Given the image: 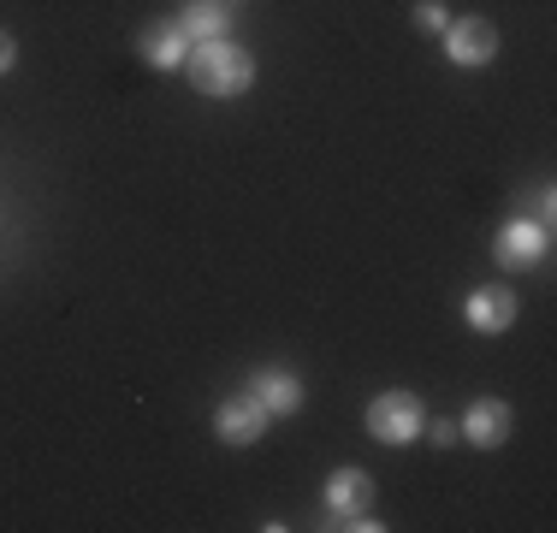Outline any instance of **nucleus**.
Here are the masks:
<instances>
[{
  "instance_id": "f257e3e1",
  "label": "nucleus",
  "mask_w": 557,
  "mask_h": 533,
  "mask_svg": "<svg viewBox=\"0 0 557 533\" xmlns=\"http://www.w3.org/2000/svg\"><path fill=\"white\" fill-rule=\"evenodd\" d=\"M184 65H190V84L202 89V96H214V101L249 96V84H256V60H249V48H237L232 36H214V42H196Z\"/></svg>"
},
{
  "instance_id": "f03ea898",
  "label": "nucleus",
  "mask_w": 557,
  "mask_h": 533,
  "mask_svg": "<svg viewBox=\"0 0 557 533\" xmlns=\"http://www.w3.org/2000/svg\"><path fill=\"white\" fill-rule=\"evenodd\" d=\"M546 249H552V225H540V220H504L493 237V261L504 273H534V266H546Z\"/></svg>"
},
{
  "instance_id": "7ed1b4c3",
  "label": "nucleus",
  "mask_w": 557,
  "mask_h": 533,
  "mask_svg": "<svg viewBox=\"0 0 557 533\" xmlns=\"http://www.w3.org/2000/svg\"><path fill=\"white\" fill-rule=\"evenodd\" d=\"M421 421H428V409H421L416 392H380L374 404H368V433H374L380 445H416Z\"/></svg>"
},
{
  "instance_id": "20e7f679",
  "label": "nucleus",
  "mask_w": 557,
  "mask_h": 533,
  "mask_svg": "<svg viewBox=\"0 0 557 533\" xmlns=\"http://www.w3.org/2000/svg\"><path fill=\"white\" fill-rule=\"evenodd\" d=\"M445 53L462 72H481L498 60V24L493 18H450L445 24Z\"/></svg>"
},
{
  "instance_id": "39448f33",
  "label": "nucleus",
  "mask_w": 557,
  "mask_h": 533,
  "mask_svg": "<svg viewBox=\"0 0 557 533\" xmlns=\"http://www.w3.org/2000/svg\"><path fill=\"white\" fill-rule=\"evenodd\" d=\"M510 433H516V409L504 397H474L469 416L457 421V438H469L474 450H498Z\"/></svg>"
},
{
  "instance_id": "423d86ee",
  "label": "nucleus",
  "mask_w": 557,
  "mask_h": 533,
  "mask_svg": "<svg viewBox=\"0 0 557 533\" xmlns=\"http://www.w3.org/2000/svg\"><path fill=\"white\" fill-rule=\"evenodd\" d=\"M516 314H522V297H516L510 285H481L469 302H462V320H469L474 332H486V338L510 332V326H516Z\"/></svg>"
},
{
  "instance_id": "0eeeda50",
  "label": "nucleus",
  "mask_w": 557,
  "mask_h": 533,
  "mask_svg": "<svg viewBox=\"0 0 557 533\" xmlns=\"http://www.w3.org/2000/svg\"><path fill=\"white\" fill-rule=\"evenodd\" d=\"M268 426H273V416L249 392L244 397H225V404L214 409V438H220V445H256Z\"/></svg>"
},
{
  "instance_id": "6e6552de",
  "label": "nucleus",
  "mask_w": 557,
  "mask_h": 533,
  "mask_svg": "<svg viewBox=\"0 0 557 533\" xmlns=\"http://www.w3.org/2000/svg\"><path fill=\"white\" fill-rule=\"evenodd\" d=\"M137 53L154 65V72H178L190 60V36L178 30V18H149L137 30Z\"/></svg>"
},
{
  "instance_id": "1a4fd4ad",
  "label": "nucleus",
  "mask_w": 557,
  "mask_h": 533,
  "mask_svg": "<svg viewBox=\"0 0 557 533\" xmlns=\"http://www.w3.org/2000/svg\"><path fill=\"white\" fill-rule=\"evenodd\" d=\"M249 397H256L273 421L278 416H297V409H302V380L290 368H261L256 380H249Z\"/></svg>"
},
{
  "instance_id": "9d476101",
  "label": "nucleus",
  "mask_w": 557,
  "mask_h": 533,
  "mask_svg": "<svg viewBox=\"0 0 557 533\" xmlns=\"http://www.w3.org/2000/svg\"><path fill=\"white\" fill-rule=\"evenodd\" d=\"M326 510H333V522H338V516H362V510H374V474H362V469H338L333 480H326Z\"/></svg>"
},
{
  "instance_id": "9b49d317",
  "label": "nucleus",
  "mask_w": 557,
  "mask_h": 533,
  "mask_svg": "<svg viewBox=\"0 0 557 533\" xmlns=\"http://www.w3.org/2000/svg\"><path fill=\"white\" fill-rule=\"evenodd\" d=\"M178 30L190 36V48L196 42H214V36H232V7H225V0H184Z\"/></svg>"
},
{
  "instance_id": "f8f14e48",
  "label": "nucleus",
  "mask_w": 557,
  "mask_h": 533,
  "mask_svg": "<svg viewBox=\"0 0 557 533\" xmlns=\"http://www.w3.org/2000/svg\"><path fill=\"white\" fill-rule=\"evenodd\" d=\"M445 24H450V12L440 7V0H416V30H428V36H445Z\"/></svg>"
},
{
  "instance_id": "ddd939ff",
  "label": "nucleus",
  "mask_w": 557,
  "mask_h": 533,
  "mask_svg": "<svg viewBox=\"0 0 557 533\" xmlns=\"http://www.w3.org/2000/svg\"><path fill=\"white\" fill-rule=\"evenodd\" d=\"M421 433H428L433 445H457V421H445V416H428V421H421Z\"/></svg>"
},
{
  "instance_id": "4468645a",
  "label": "nucleus",
  "mask_w": 557,
  "mask_h": 533,
  "mask_svg": "<svg viewBox=\"0 0 557 533\" xmlns=\"http://www.w3.org/2000/svg\"><path fill=\"white\" fill-rule=\"evenodd\" d=\"M12 60H18V42H12V30H0V72H12Z\"/></svg>"
},
{
  "instance_id": "2eb2a0df",
  "label": "nucleus",
  "mask_w": 557,
  "mask_h": 533,
  "mask_svg": "<svg viewBox=\"0 0 557 533\" xmlns=\"http://www.w3.org/2000/svg\"><path fill=\"white\" fill-rule=\"evenodd\" d=\"M534 220H540V225H552V190H540V196H534Z\"/></svg>"
},
{
  "instance_id": "dca6fc26",
  "label": "nucleus",
  "mask_w": 557,
  "mask_h": 533,
  "mask_svg": "<svg viewBox=\"0 0 557 533\" xmlns=\"http://www.w3.org/2000/svg\"><path fill=\"white\" fill-rule=\"evenodd\" d=\"M225 7H232V0H225Z\"/></svg>"
}]
</instances>
